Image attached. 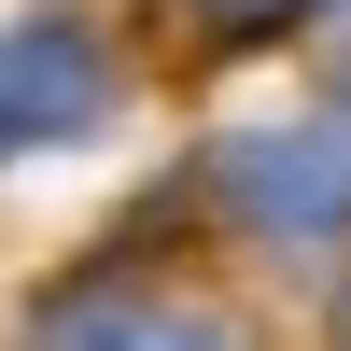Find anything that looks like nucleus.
Masks as SVG:
<instances>
[{"mask_svg":"<svg viewBox=\"0 0 351 351\" xmlns=\"http://www.w3.org/2000/svg\"><path fill=\"white\" fill-rule=\"evenodd\" d=\"M211 197L253 225V239H351V127H253V141H225V169H211Z\"/></svg>","mask_w":351,"mask_h":351,"instance_id":"f257e3e1","label":"nucleus"},{"mask_svg":"<svg viewBox=\"0 0 351 351\" xmlns=\"http://www.w3.org/2000/svg\"><path fill=\"white\" fill-rule=\"evenodd\" d=\"M28 351H239V324L155 267H99V281H56L28 309Z\"/></svg>","mask_w":351,"mask_h":351,"instance_id":"f03ea898","label":"nucleus"},{"mask_svg":"<svg viewBox=\"0 0 351 351\" xmlns=\"http://www.w3.org/2000/svg\"><path fill=\"white\" fill-rule=\"evenodd\" d=\"M99 112H112V56H99V28H71V14L0 28V155H14V141H84Z\"/></svg>","mask_w":351,"mask_h":351,"instance_id":"7ed1b4c3","label":"nucleus"},{"mask_svg":"<svg viewBox=\"0 0 351 351\" xmlns=\"http://www.w3.org/2000/svg\"><path fill=\"white\" fill-rule=\"evenodd\" d=\"M211 14H309V0H211Z\"/></svg>","mask_w":351,"mask_h":351,"instance_id":"20e7f679","label":"nucleus"}]
</instances>
